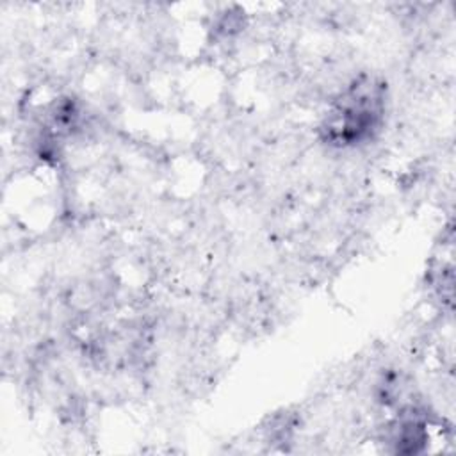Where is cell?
I'll use <instances>...</instances> for the list:
<instances>
[{"instance_id":"obj_1","label":"cell","mask_w":456,"mask_h":456,"mask_svg":"<svg viewBox=\"0 0 456 456\" xmlns=\"http://www.w3.org/2000/svg\"><path fill=\"white\" fill-rule=\"evenodd\" d=\"M379 121L381 91L372 80H365L340 98L322 130L331 144H358L372 135Z\"/></svg>"}]
</instances>
